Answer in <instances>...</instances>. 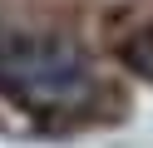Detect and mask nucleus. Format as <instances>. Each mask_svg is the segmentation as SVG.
Wrapping results in <instances>:
<instances>
[{
  "label": "nucleus",
  "mask_w": 153,
  "mask_h": 148,
  "mask_svg": "<svg viewBox=\"0 0 153 148\" xmlns=\"http://www.w3.org/2000/svg\"><path fill=\"white\" fill-rule=\"evenodd\" d=\"M0 89L45 114L84 109L94 99V64L59 35H5L0 39Z\"/></svg>",
  "instance_id": "nucleus-1"
}]
</instances>
